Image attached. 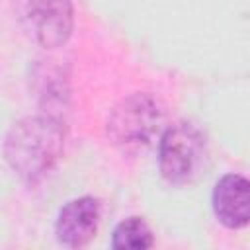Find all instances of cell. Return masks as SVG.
Wrapping results in <instances>:
<instances>
[{
    "label": "cell",
    "mask_w": 250,
    "mask_h": 250,
    "mask_svg": "<svg viewBox=\"0 0 250 250\" xmlns=\"http://www.w3.org/2000/svg\"><path fill=\"white\" fill-rule=\"evenodd\" d=\"M162 104L146 92H135L111 109L107 119V137L123 150H137L150 143L152 135L162 125Z\"/></svg>",
    "instance_id": "cell-3"
},
{
    "label": "cell",
    "mask_w": 250,
    "mask_h": 250,
    "mask_svg": "<svg viewBox=\"0 0 250 250\" xmlns=\"http://www.w3.org/2000/svg\"><path fill=\"white\" fill-rule=\"evenodd\" d=\"M64 150V121L55 113L29 115L14 123L4 141V156L18 178L41 182Z\"/></svg>",
    "instance_id": "cell-1"
},
{
    "label": "cell",
    "mask_w": 250,
    "mask_h": 250,
    "mask_svg": "<svg viewBox=\"0 0 250 250\" xmlns=\"http://www.w3.org/2000/svg\"><path fill=\"white\" fill-rule=\"evenodd\" d=\"M211 205L223 227L242 229L250 225V180L240 174H225L213 188Z\"/></svg>",
    "instance_id": "cell-6"
},
{
    "label": "cell",
    "mask_w": 250,
    "mask_h": 250,
    "mask_svg": "<svg viewBox=\"0 0 250 250\" xmlns=\"http://www.w3.org/2000/svg\"><path fill=\"white\" fill-rule=\"evenodd\" d=\"M23 31L41 47H62L74 29L72 0H16Z\"/></svg>",
    "instance_id": "cell-4"
},
{
    "label": "cell",
    "mask_w": 250,
    "mask_h": 250,
    "mask_svg": "<svg viewBox=\"0 0 250 250\" xmlns=\"http://www.w3.org/2000/svg\"><path fill=\"white\" fill-rule=\"evenodd\" d=\"M111 246L117 250H143L154 246V236L143 217L123 219L111 234Z\"/></svg>",
    "instance_id": "cell-7"
},
{
    "label": "cell",
    "mask_w": 250,
    "mask_h": 250,
    "mask_svg": "<svg viewBox=\"0 0 250 250\" xmlns=\"http://www.w3.org/2000/svg\"><path fill=\"white\" fill-rule=\"evenodd\" d=\"M205 158L207 141L197 125L189 121H178L174 125H168L160 135L158 168L168 184H191L201 174Z\"/></svg>",
    "instance_id": "cell-2"
},
{
    "label": "cell",
    "mask_w": 250,
    "mask_h": 250,
    "mask_svg": "<svg viewBox=\"0 0 250 250\" xmlns=\"http://www.w3.org/2000/svg\"><path fill=\"white\" fill-rule=\"evenodd\" d=\"M102 217V205L96 197L84 195L68 201L57 217L55 234L59 244L66 248L86 246L98 232Z\"/></svg>",
    "instance_id": "cell-5"
}]
</instances>
